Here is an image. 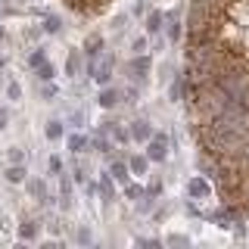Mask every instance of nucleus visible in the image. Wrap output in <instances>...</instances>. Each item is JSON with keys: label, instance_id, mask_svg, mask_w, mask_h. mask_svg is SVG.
I'll return each instance as SVG.
<instances>
[{"label": "nucleus", "instance_id": "f257e3e1", "mask_svg": "<svg viewBox=\"0 0 249 249\" xmlns=\"http://www.w3.org/2000/svg\"><path fill=\"white\" fill-rule=\"evenodd\" d=\"M150 72H153V56L150 53H131V59L124 62V78L137 88H143L150 81Z\"/></svg>", "mask_w": 249, "mask_h": 249}, {"label": "nucleus", "instance_id": "f03ea898", "mask_svg": "<svg viewBox=\"0 0 249 249\" xmlns=\"http://www.w3.org/2000/svg\"><path fill=\"white\" fill-rule=\"evenodd\" d=\"M146 159H150V162H159V165H162V162H165L168 159V150H171V140H168V134H165V131H156V134L150 137V140H146Z\"/></svg>", "mask_w": 249, "mask_h": 249}, {"label": "nucleus", "instance_id": "7ed1b4c3", "mask_svg": "<svg viewBox=\"0 0 249 249\" xmlns=\"http://www.w3.org/2000/svg\"><path fill=\"white\" fill-rule=\"evenodd\" d=\"M184 16L181 10H168L165 13V28H162V35H165V41L171 47H178V44H184Z\"/></svg>", "mask_w": 249, "mask_h": 249}, {"label": "nucleus", "instance_id": "20e7f679", "mask_svg": "<svg viewBox=\"0 0 249 249\" xmlns=\"http://www.w3.org/2000/svg\"><path fill=\"white\" fill-rule=\"evenodd\" d=\"M25 193H28L31 199H37L41 206H47V209H50L53 202L59 199V196H53V193L47 190V181H44L41 175H28V181H25Z\"/></svg>", "mask_w": 249, "mask_h": 249}, {"label": "nucleus", "instance_id": "39448f33", "mask_svg": "<svg viewBox=\"0 0 249 249\" xmlns=\"http://www.w3.org/2000/svg\"><path fill=\"white\" fill-rule=\"evenodd\" d=\"M97 193H100V199H103V206H115V199H119V181L112 178V171H100L97 175Z\"/></svg>", "mask_w": 249, "mask_h": 249}, {"label": "nucleus", "instance_id": "423d86ee", "mask_svg": "<svg viewBox=\"0 0 249 249\" xmlns=\"http://www.w3.org/2000/svg\"><path fill=\"white\" fill-rule=\"evenodd\" d=\"M115 72V53H103L100 56V62H97V72H93V78L90 81L97 84V88H106V84H112V75Z\"/></svg>", "mask_w": 249, "mask_h": 249}, {"label": "nucleus", "instance_id": "0eeeda50", "mask_svg": "<svg viewBox=\"0 0 249 249\" xmlns=\"http://www.w3.org/2000/svg\"><path fill=\"white\" fill-rule=\"evenodd\" d=\"M84 66H88V56H84L81 47H78V50H69L66 53V62H62V75L75 81V78L84 75Z\"/></svg>", "mask_w": 249, "mask_h": 249}, {"label": "nucleus", "instance_id": "6e6552de", "mask_svg": "<svg viewBox=\"0 0 249 249\" xmlns=\"http://www.w3.org/2000/svg\"><path fill=\"white\" fill-rule=\"evenodd\" d=\"M97 131H106V134L112 137L119 146H128L131 140H134V137H131V128H124V124H122V122H115V119H103V122L97 124Z\"/></svg>", "mask_w": 249, "mask_h": 249}, {"label": "nucleus", "instance_id": "1a4fd4ad", "mask_svg": "<svg viewBox=\"0 0 249 249\" xmlns=\"http://www.w3.org/2000/svg\"><path fill=\"white\" fill-rule=\"evenodd\" d=\"M75 178L72 171H62L59 175V212H72V196H75Z\"/></svg>", "mask_w": 249, "mask_h": 249}, {"label": "nucleus", "instance_id": "9d476101", "mask_svg": "<svg viewBox=\"0 0 249 249\" xmlns=\"http://www.w3.org/2000/svg\"><path fill=\"white\" fill-rule=\"evenodd\" d=\"M187 196L190 199H209L212 196V181H209L206 175H193L190 181H187Z\"/></svg>", "mask_w": 249, "mask_h": 249}, {"label": "nucleus", "instance_id": "9b49d317", "mask_svg": "<svg viewBox=\"0 0 249 249\" xmlns=\"http://www.w3.org/2000/svg\"><path fill=\"white\" fill-rule=\"evenodd\" d=\"M81 50H84V56H88V59H100L106 53V37L100 35V31H90V35L84 37Z\"/></svg>", "mask_w": 249, "mask_h": 249}, {"label": "nucleus", "instance_id": "f8f14e48", "mask_svg": "<svg viewBox=\"0 0 249 249\" xmlns=\"http://www.w3.org/2000/svg\"><path fill=\"white\" fill-rule=\"evenodd\" d=\"M162 28H165V10H159V6H150V13L143 16V31L150 37L162 35Z\"/></svg>", "mask_w": 249, "mask_h": 249}, {"label": "nucleus", "instance_id": "ddd939ff", "mask_svg": "<svg viewBox=\"0 0 249 249\" xmlns=\"http://www.w3.org/2000/svg\"><path fill=\"white\" fill-rule=\"evenodd\" d=\"M115 140L106 134V131H97V134L90 137V153H100V156H106V159H112L115 156Z\"/></svg>", "mask_w": 249, "mask_h": 249}, {"label": "nucleus", "instance_id": "4468645a", "mask_svg": "<svg viewBox=\"0 0 249 249\" xmlns=\"http://www.w3.org/2000/svg\"><path fill=\"white\" fill-rule=\"evenodd\" d=\"M100 109H106V112H112L115 106L122 103V90L119 88H112V84H106V88H100V93H97V100H93Z\"/></svg>", "mask_w": 249, "mask_h": 249}, {"label": "nucleus", "instance_id": "2eb2a0df", "mask_svg": "<svg viewBox=\"0 0 249 249\" xmlns=\"http://www.w3.org/2000/svg\"><path fill=\"white\" fill-rule=\"evenodd\" d=\"M109 171H112V178L115 181H119V187H124L131 181V165H128V156H112V159H109Z\"/></svg>", "mask_w": 249, "mask_h": 249}, {"label": "nucleus", "instance_id": "dca6fc26", "mask_svg": "<svg viewBox=\"0 0 249 249\" xmlns=\"http://www.w3.org/2000/svg\"><path fill=\"white\" fill-rule=\"evenodd\" d=\"M184 97H187V75L181 69V72H175L168 78V100L171 103H184Z\"/></svg>", "mask_w": 249, "mask_h": 249}, {"label": "nucleus", "instance_id": "f3484780", "mask_svg": "<svg viewBox=\"0 0 249 249\" xmlns=\"http://www.w3.org/2000/svg\"><path fill=\"white\" fill-rule=\"evenodd\" d=\"M128 128H131V137H134V143H146V140L156 134V128H153L150 119H134Z\"/></svg>", "mask_w": 249, "mask_h": 249}, {"label": "nucleus", "instance_id": "a211bd4d", "mask_svg": "<svg viewBox=\"0 0 249 249\" xmlns=\"http://www.w3.org/2000/svg\"><path fill=\"white\" fill-rule=\"evenodd\" d=\"M66 150L72 153V156H84V153H90V137H84L81 131H72V134L66 137Z\"/></svg>", "mask_w": 249, "mask_h": 249}, {"label": "nucleus", "instance_id": "6ab92c4d", "mask_svg": "<svg viewBox=\"0 0 249 249\" xmlns=\"http://www.w3.org/2000/svg\"><path fill=\"white\" fill-rule=\"evenodd\" d=\"M16 233H19V240H25V243H35V240L41 237V224H37L35 218H22Z\"/></svg>", "mask_w": 249, "mask_h": 249}, {"label": "nucleus", "instance_id": "aec40b11", "mask_svg": "<svg viewBox=\"0 0 249 249\" xmlns=\"http://www.w3.org/2000/svg\"><path fill=\"white\" fill-rule=\"evenodd\" d=\"M3 178L10 184H25L28 181V165L25 162H10V165L3 168Z\"/></svg>", "mask_w": 249, "mask_h": 249}, {"label": "nucleus", "instance_id": "412c9836", "mask_svg": "<svg viewBox=\"0 0 249 249\" xmlns=\"http://www.w3.org/2000/svg\"><path fill=\"white\" fill-rule=\"evenodd\" d=\"M128 165H131V175L134 178H146L150 159H146V153H128Z\"/></svg>", "mask_w": 249, "mask_h": 249}, {"label": "nucleus", "instance_id": "4be33fe9", "mask_svg": "<svg viewBox=\"0 0 249 249\" xmlns=\"http://www.w3.org/2000/svg\"><path fill=\"white\" fill-rule=\"evenodd\" d=\"M41 31L44 35H62V16H56V13H44L41 16Z\"/></svg>", "mask_w": 249, "mask_h": 249}, {"label": "nucleus", "instance_id": "5701e85b", "mask_svg": "<svg viewBox=\"0 0 249 249\" xmlns=\"http://www.w3.org/2000/svg\"><path fill=\"white\" fill-rule=\"evenodd\" d=\"M44 137L47 140H62V137H66V122H62V119H50L44 124Z\"/></svg>", "mask_w": 249, "mask_h": 249}, {"label": "nucleus", "instance_id": "b1692460", "mask_svg": "<svg viewBox=\"0 0 249 249\" xmlns=\"http://www.w3.org/2000/svg\"><path fill=\"white\" fill-rule=\"evenodd\" d=\"M72 178H75V184H78V187L88 184V162H81L78 156H72Z\"/></svg>", "mask_w": 249, "mask_h": 249}, {"label": "nucleus", "instance_id": "393cba45", "mask_svg": "<svg viewBox=\"0 0 249 249\" xmlns=\"http://www.w3.org/2000/svg\"><path fill=\"white\" fill-rule=\"evenodd\" d=\"M72 240H75V246H90L93 243V231L88 228V224H78L75 233H72Z\"/></svg>", "mask_w": 249, "mask_h": 249}, {"label": "nucleus", "instance_id": "a878e982", "mask_svg": "<svg viewBox=\"0 0 249 249\" xmlns=\"http://www.w3.org/2000/svg\"><path fill=\"white\" fill-rule=\"evenodd\" d=\"M35 75H37V81H41V84H47V81H53V78H56V66L47 59L41 69H35Z\"/></svg>", "mask_w": 249, "mask_h": 249}, {"label": "nucleus", "instance_id": "bb28decb", "mask_svg": "<svg viewBox=\"0 0 249 249\" xmlns=\"http://www.w3.org/2000/svg\"><path fill=\"white\" fill-rule=\"evenodd\" d=\"M44 62H47V50H44V47H35V50L28 53V69L35 72V69L44 66Z\"/></svg>", "mask_w": 249, "mask_h": 249}, {"label": "nucleus", "instance_id": "cd10ccee", "mask_svg": "<svg viewBox=\"0 0 249 249\" xmlns=\"http://www.w3.org/2000/svg\"><path fill=\"white\" fill-rule=\"evenodd\" d=\"M62 171H66V162H62V156H50V159H47V175H50V178H59Z\"/></svg>", "mask_w": 249, "mask_h": 249}, {"label": "nucleus", "instance_id": "c85d7f7f", "mask_svg": "<svg viewBox=\"0 0 249 249\" xmlns=\"http://www.w3.org/2000/svg\"><path fill=\"white\" fill-rule=\"evenodd\" d=\"M122 190H124V199L137 202V199H140V196H143V193H146V187H140V184H134V181H128V184L122 187Z\"/></svg>", "mask_w": 249, "mask_h": 249}, {"label": "nucleus", "instance_id": "c756f323", "mask_svg": "<svg viewBox=\"0 0 249 249\" xmlns=\"http://www.w3.org/2000/svg\"><path fill=\"white\" fill-rule=\"evenodd\" d=\"M146 193H150L153 199H162V193H165V181H162V178H150V181H146Z\"/></svg>", "mask_w": 249, "mask_h": 249}, {"label": "nucleus", "instance_id": "7c9ffc66", "mask_svg": "<svg viewBox=\"0 0 249 249\" xmlns=\"http://www.w3.org/2000/svg\"><path fill=\"white\" fill-rule=\"evenodd\" d=\"M3 100H10V103H19V100H22V84H19V81H6Z\"/></svg>", "mask_w": 249, "mask_h": 249}, {"label": "nucleus", "instance_id": "2f4dec72", "mask_svg": "<svg viewBox=\"0 0 249 249\" xmlns=\"http://www.w3.org/2000/svg\"><path fill=\"white\" fill-rule=\"evenodd\" d=\"M156 202H159V199H153L150 193H143V196L137 199V212H140V215H150L153 209H156Z\"/></svg>", "mask_w": 249, "mask_h": 249}, {"label": "nucleus", "instance_id": "473e14b6", "mask_svg": "<svg viewBox=\"0 0 249 249\" xmlns=\"http://www.w3.org/2000/svg\"><path fill=\"white\" fill-rule=\"evenodd\" d=\"M128 25H131V13H119V16L112 19V31H115V35L128 31Z\"/></svg>", "mask_w": 249, "mask_h": 249}, {"label": "nucleus", "instance_id": "72a5a7b5", "mask_svg": "<svg viewBox=\"0 0 249 249\" xmlns=\"http://www.w3.org/2000/svg\"><path fill=\"white\" fill-rule=\"evenodd\" d=\"M66 122H69V128H84V122H88V115H84V109H72Z\"/></svg>", "mask_w": 249, "mask_h": 249}, {"label": "nucleus", "instance_id": "f704fd0d", "mask_svg": "<svg viewBox=\"0 0 249 249\" xmlns=\"http://www.w3.org/2000/svg\"><path fill=\"white\" fill-rule=\"evenodd\" d=\"M59 97V88L53 81H47V84H41V100H47V103H50V100H56Z\"/></svg>", "mask_w": 249, "mask_h": 249}, {"label": "nucleus", "instance_id": "c9c22d12", "mask_svg": "<svg viewBox=\"0 0 249 249\" xmlns=\"http://www.w3.org/2000/svg\"><path fill=\"white\" fill-rule=\"evenodd\" d=\"M165 246H190V237H187V233H168Z\"/></svg>", "mask_w": 249, "mask_h": 249}, {"label": "nucleus", "instance_id": "e433bc0d", "mask_svg": "<svg viewBox=\"0 0 249 249\" xmlns=\"http://www.w3.org/2000/svg\"><path fill=\"white\" fill-rule=\"evenodd\" d=\"M146 47H150V35H140L131 41V53H146Z\"/></svg>", "mask_w": 249, "mask_h": 249}, {"label": "nucleus", "instance_id": "4c0bfd02", "mask_svg": "<svg viewBox=\"0 0 249 249\" xmlns=\"http://www.w3.org/2000/svg\"><path fill=\"white\" fill-rule=\"evenodd\" d=\"M6 159L10 162H28V156H25L22 146H10V150H6Z\"/></svg>", "mask_w": 249, "mask_h": 249}, {"label": "nucleus", "instance_id": "58836bf2", "mask_svg": "<svg viewBox=\"0 0 249 249\" xmlns=\"http://www.w3.org/2000/svg\"><path fill=\"white\" fill-rule=\"evenodd\" d=\"M184 212L190 215V218H206V215H202V209L196 206V199H190V196H187V206H184Z\"/></svg>", "mask_w": 249, "mask_h": 249}, {"label": "nucleus", "instance_id": "ea45409f", "mask_svg": "<svg viewBox=\"0 0 249 249\" xmlns=\"http://www.w3.org/2000/svg\"><path fill=\"white\" fill-rule=\"evenodd\" d=\"M10 122H13V109L10 106H0V131L10 128Z\"/></svg>", "mask_w": 249, "mask_h": 249}, {"label": "nucleus", "instance_id": "a19ab883", "mask_svg": "<svg viewBox=\"0 0 249 249\" xmlns=\"http://www.w3.org/2000/svg\"><path fill=\"white\" fill-rule=\"evenodd\" d=\"M150 10H146V0H134V10H131V16H146Z\"/></svg>", "mask_w": 249, "mask_h": 249}, {"label": "nucleus", "instance_id": "79ce46f5", "mask_svg": "<svg viewBox=\"0 0 249 249\" xmlns=\"http://www.w3.org/2000/svg\"><path fill=\"white\" fill-rule=\"evenodd\" d=\"M16 13H19V10H16L13 3H3V6H0V16H16Z\"/></svg>", "mask_w": 249, "mask_h": 249}, {"label": "nucleus", "instance_id": "37998d69", "mask_svg": "<svg viewBox=\"0 0 249 249\" xmlns=\"http://www.w3.org/2000/svg\"><path fill=\"white\" fill-rule=\"evenodd\" d=\"M3 93H6V84H3V78H0V100H3Z\"/></svg>", "mask_w": 249, "mask_h": 249}, {"label": "nucleus", "instance_id": "c03bdc74", "mask_svg": "<svg viewBox=\"0 0 249 249\" xmlns=\"http://www.w3.org/2000/svg\"><path fill=\"white\" fill-rule=\"evenodd\" d=\"M3 41H6V28L0 25V44H3Z\"/></svg>", "mask_w": 249, "mask_h": 249}, {"label": "nucleus", "instance_id": "a18cd8bd", "mask_svg": "<svg viewBox=\"0 0 249 249\" xmlns=\"http://www.w3.org/2000/svg\"><path fill=\"white\" fill-rule=\"evenodd\" d=\"M3 69H6V56H0V72H3Z\"/></svg>", "mask_w": 249, "mask_h": 249}, {"label": "nucleus", "instance_id": "49530a36", "mask_svg": "<svg viewBox=\"0 0 249 249\" xmlns=\"http://www.w3.org/2000/svg\"><path fill=\"white\" fill-rule=\"evenodd\" d=\"M150 3H159V0H150Z\"/></svg>", "mask_w": 249, "mask_h": 249}]
</instances>
